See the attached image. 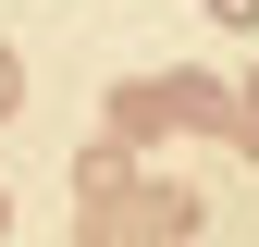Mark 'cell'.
<instances>
[{
  "label": "cell",
  "instance_id": "obj_1",
  "mask_svg": "<svg viewBox=\"0 0 259 247\" xmlns=\"http://www.w3.org/2000/svg\"><path fill=\"white\" fill-rule=\"evenodd\" d=\"M123 198H136V185H99V198H87V235H74V247H160V223H136Z\"/></svg>",
  "mask_w": 259,
  "mask_h": 247
},
{
  "label": "cell",
  "instance_id": "obj_3",
  "mask_svg": "<svg viewBox=\"0 0 259 247\" xmlns=\"http://www.w3.org/2000/svg\"><path fill=\"white\" fill-rule=\"evenodd\" d=\"M210 25H259V0H210Z\"/></svg>",
  "mask_w": 259,
  "mask_h": 247
},
{
  "label": "cell",
  "instance_id": "obj_2",
  "mask_svg": "<svg viewBox=\"0 0 259 247\" xmlns=\"http://www.w3.org/2000/svg\"><path fill=\"white\" fill-rule=\"evenodd\" d=\"M25 111V74H13V50H0V124H13Z\"/></svg>",
  "mask_w": 259,
  "mask_h": 247
}]
</instances>
